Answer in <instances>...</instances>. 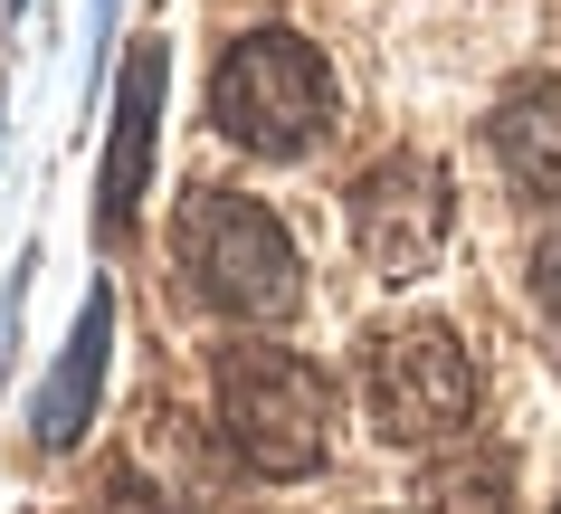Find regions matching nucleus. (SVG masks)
<instances>
[{
    "label": "nucleus",
    "instance_id": "10",
    "mask_svg": "<svg viewBox=\"0 0 561 514\" xmlns=\"http://www.w3.org/2000/svg\"><path fill=\"white\" fill-rule=\"evenodd\" d=\"M533 286H542V305H552V324H561V239H542V258H533Z\"/></svg>",
    "mask_w": 561,
    "mask_h": 514
},
{
    "label": "nucleus",
    "instance_id": "3",
    "mask_svg": "<svg viewBox=\"0 0 561 514\" xmlns=\"http://www.w3.org/2000/svg\"><path fill=\"white\" fill-rule=\"evenodd\" d=\"M181 267L201 286L219 315L238 324H286L305 296V267H296V239H286V219L257 210V201H238V191H201L172 229Z\"/></svg>",
    "mask_w": 561,
    "mask_h": 514
},
{
    "label": "nucleus",
    "instance_id": "9",
    "mask_svg": "<svg viewBox=\"0 0 561 514\" xmlns=\"http://www.w3.org/2000/svg\"><path fill=\"white\" fill-rule=\"evenodd\" d=\"M87 514H172V505H162L144 477H105V486L87 495Z\"/></svg>",
    "mask_w": 561,
    "mask_h": 514
},
{
    "label": "nucleus",
    "instance_id": "11",
    "mask_svg": "<svg viewBox=\"0 0 561 514\" xmlns=\"http://www.w3.org/2000/svg\"><path fill=\"white\" fill-rule=\"evenodd\" d=\"M552 514H561V505H552Z\"/></svg>",
    "mask_w": 561,
    "mask_h": 514
},
{
    "label": "nucleus",
    "instance_id": "2",
    "mask_svg": "<svg viewBox=\"0 0 561 514\" xmlns=\"http://www.w3.org/2000/svg\"><path fill=\"white\" fill-rule=\"evenodd\" d=\"M209 124H219L238 152H266V162L305 152L333 124L324 48L296 38V30H238L229 58H219V77H209Z\"/></svg>",
    "mask_w": 561,
    "mask_h": 514
},
{
    "label": "nucleus",
    "instance_id": "4",
    "mask_svg": "<svg viewBox=\"0 0 561 514\" xmlns=\"http://www.w3.org/2000/svg\"><path fill=\"white\" fill-rule=\"evenodd\" d=\"M362 410L390 448H447L476 420V363L438 315H400L362 343Z\"/></svg>",
    "mask_w": 561,
    "mask_h": 514
},
{
    "label": "nucleus",
    "instance_id": "5",
    "mask_svg": "<svg viewBox=\"0 0 561 514\" xmlns=\"http://www.w3.org/2000/svg\"><path fill=\"white\" fill-rule=\"evenodd\" d=\"M447 229H457V191H447V172L428 152H390V162H371L353 182V248L390 286H410V276L438 267Z\"/></svg>",
    "mask_w": 561,
    "mask_h": 514
},
{
    "label": "nucleus",
    "instance_id": "1",
    "mask_svg": "<svg viewBox=\"0 0 561 514\" xmlns=\"http://www.w3.org/2000/svg\"><path fill=\"white\" fill-rule=\"evenodd\" d=\"M219 429L257 477H314L333 457V381L286 343H219Z\"/></svg>",
    "mask_w": 561,
    "mask_h": 514
},
{
    "label": "nucleus",
    "instance_id": "7",
    "mask_svg": "<svg viewBox=\"0 0 561 514\" xmlns=\"http://www.w3.org/2000/svg\"><path fill=\"white\" fill-rule=\"evenodd\" d=\"M105 353H115V296L95 286L87 315H77V333H67V353H58V372H48V391L30 400V429H38V448H48V457L77 448V438L95 429V400H105Z\"/></svg>",
    "mask_w": 561,
    "mask_h": 514
},
{
    "label": "nucleus",
    "instance_id": "8",
    "mask_svg": "<svg viewBox=\"0 0 561 514\" xmlns=\"http://www.w3.org/2000/svg\"><path fill=\"white\" fill-rule=\"evenodd\" d=\"M495 162L514 172V191L561 201V77H514L495 95Z\"/></svg>",
    "mask_w": 561,
    "mask_h": 514
},
{
    "label": "nucleus",
    "instance_id": "6",
    "mask_svg": "<svg viewBox=\"0 0 561 514\" xmlns=\"http://www.w3.org/2000/svg\"><path fill=\"white\" fill-rule=\"evenodd\" d=\"M162 38H134L124 58V87H115V144H105V182H95V229H124L134 201L152 182V124H162Z\"/></svg>",
    "mask_w": 561,
    "mask_h": 514
}]
</instances>
